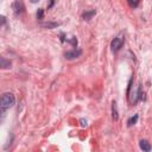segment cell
Masks as SVG:
<instances>
[{
	"label": "cell",
	"instance_id": "cell-1",
	"mask_svg": "<svg viewBox=\"0 0 152 152\" xmlns=\"http://www.w3.org/2000/svg\"><path fill=\"white\" fill-rule=\"evenodd\" d=\"M14 102H15V97H14V95L12 93H5V94H2V96H1V104H0L1 113L4 114L7 109H10L11 107H13Z\"/></svg>",
	"mask_w": 152,
	"mask_h": 152
},
{
	"label": "cell",
	"instance_id": "cell-2",
	"mask_svg": "<svg viewBox=\"0 0 152 152\" xmlns=\"http://www.w3.org/2000/svg\"><path fill=\"white\" fill-rule=\"evenodd\" d=\"M122 44H124V36H122V34H119V36H116V37H115V38L112 40V43H110V48H112V51H114V52L119 51V50L121 49Z\"/></svg>",
	"mask_w": 152,
	"mask_h": 152
},
{
	"label": "cell",
	"instance_id": "cell-3",
	"mask_svg": "<svg viewBox=\"0 0 152 152\" xmlns=\"http://www.w3.org/2000/svg\"><path fill=\"white\" fill-rule=\"evenodd\" d=\"M12 7H13V11H14V13H15L17 15H18V14H20V13H23V12H24V10H25L24 4H23V1H21V0H15V1L13 2Z\"/></svg>",
	"mask_w": 152,
	"mask_h": 152
},
{
	"label": "cell",
	"instance_id": "cell-4",
	"mask_svg": "<svg viewBox=\"0 0 152 152\" xmlns=\"http://www.w3.org/2000/svg\"><path fill=\"white\" fill-rule=\"evenodd\" d=\"M81 55H82V50H71V51H66L64 56L66 59H74L80 57Z\"/></svg>",
	"mask_w": 152,
	"mask_h": 152
},
{
	"label": "cell",
	"instance_id": "cell-5",
	"mask_svg": "<svg viewBox=\"0 0 152 152\" xmlns=\"http://www.w3.org/2000/svg\"><path fill=\"white\" fill-rule=\"evenodd\" d=\"M139 147H140L142 151H146V152L151 151V145H150V142H148L147 140H145V139H141V140L139 141Z\"/></svg>",
	"mask_w": 152,
	"mask_h": 152
},
{
	"label": "cell",
	"instance_id": "cell-6",
	"mask_svg": "<svg viewBox=\"0 0 152 152\" xmlns=\"http://www.w3.org/2000/svg\"><path fill=\"white\" fill-rule=\"evenodd\" d=\"M112 116H113V119H114L115 121L119 119V114H118V106H116V102H115V101H113V102H112Z\"/></svg>",
	"mask_w": 152,
	"mask_h": 152
},
{
	"label": "cell",
	"instance_id": "cell-7",
	"mask_svg": "<svg viewBox=\"0 0 152 152\" xmlns=\"http://www.w3.org/2000/svg\"><path fill=\"white\" fill-rule=\"evenodd\" d=\"M95 14V10H90V11H86L83 14H82V18L84 19V20H90L91 19V17Z\"/></svg>",
	"mask_w": 152,
	"mask_h": 152
},
{
	"label": "cell",
	"instance_id": "cell-8",
	"mask_svg": "<svg viewBox=\"0 0 152 152\" xmlns=\"http://www.w3.org/2000/svg\"><path fill=\"white\" fill-rule=\"evenodd\" d=\"M137 121H138V114H134L133 116H131V118L128 119V121H127V126H128V127H131V126L135 125V124H137Z\"/></svg>",
	"mask_w": 152,
	"mask_h": 152
},
{
	"label": "cell",
	"instance_id": "cell-9",
	"mask_svg": "<svg viewBox=\"0 0 152 152\" xmlns=\"http://www.w3.org/2000/svg\"><path fill=\"white\" fill-rule=\"evenodd\" d=\"M127 2H128V5H129V7L135 8V7H138V6H139L140 0H127Z\"/></svg>",
	"mask_w": 152,
	"mask_h": 152
},
{
	"label": "cell",
	"instance_id": "cell-10",
	"mask_svg": "<svg viewBox=\"0 0 152 152\" xmlns=\"http://www.w3.org/2000/svg\"><path fill=\"white\" fill-rule=\"evenodd\" d=\"M1 66L4 69H7V68H11V62L10 61H6L4 57L1 58Z\"/></svg>",
	"mask_w": 152,
	"mask_h": 152
},
{
	"label": "cell",
	"instance_id": "cell-11",
	"mask_svg": "<svg viewBox=\"0 0 152 152\" xmlns=\"http://www.w3.org/2000/svg\"><path fill=\"white\" fill-rule=\"evenodd\" d=\"M59 24H57V23H46V24H43V26L44 27H48V28H53V27H56Z\"/></svg>",
	"mask_w": 152,
	"mask_h": 152
},
{
	"label": "cell",
	"instance_id": "cell-12",
	"mask_svg": "<svg viewBox=\"0 0 152 152\" xmlns=\"http://www.w3.org/2000/svg\"><path fill=\"white\" fill-rule=\"evenodd\" d=\"M43 17H44V11H43V8H38V11H37V19L42 20Z\"/></svg>",
	"mask_w": 152,
	"mask_h": 152
},
{
	"label": "cell",
	"instance_id": "cell-13",
	"mask_svg": "<svg viewBox=\"0 0 152 152\" xmlns=\"http://www.w3.org/2000/svg\"><path fill=\"white\" fill-rule=\"evenodd\" d=\"M53 4H55V0H50V4H49V6H48V8H51V7L53 6Z\"/></svg>",
	"mask_w": 152,
	"mask_h": 152
},
{
	"label": "cell",
	"instance_id": "cell-14",
	"mask_svg": "<svg viewBox=\"0 0 152 152\" xmlns=\"http://www.w3.org/2000/svg\"><path fill=\"white\" fill-rule=\"evenodd\" d=\"M30 1H31V2H33V4H34V2H37V1H38V0H30Z\"/></svg>",
	"mask_w": 152,
	"mask_h": 152
}]
</instances>
